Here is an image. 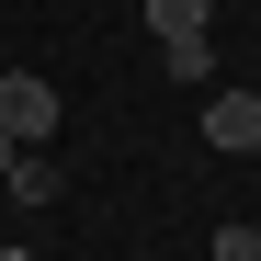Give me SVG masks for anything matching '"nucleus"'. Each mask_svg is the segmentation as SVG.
<instances>
[{
	"mask_svg": "<svg viewBox=\"0 0 261 261\" xmlns=\"http://www.w3.org/2000/svg\"><path fill=\"white\" fill-rule=\"evenodd\" d=\"M0 137L12 148H46L57 137V80L46 68H0Z\"/></svg>",
	"mask_w": 261,
	"mask_h": 261,
	"instance_id": "1",
	"label": "nucleus"
},
{
	"mask_svg": "<svg viewBox=\"0 0 261 261\" xmlns=\"http://www.w3.org/2000/svg\"><path fill=\"white\" fill-rule=\"evenodd\" d=\"M204 148H261V91H216L204 102Z\"/></svg>",
	"mask_w": 261,
	"mask_h": 261,
	"instance_id": "2",
	"label": "nucleus"
},
{
	"mask_svg": "<svg viewBox=\"0 0 261 261\" xmlns=\"http://www.w3.org/2000/svg\"><path fill=\"white\" fill-rule=\"evenodd\" d=\"M204 12H216V0H148V23H159V34H204Z\"/></svg>",
	"mask_w": 261,
	"mask_h": 261,
	"instance_id": "3",
	"label": "nucleus"
},
{
	"mask_svg": "<svg viewBox=\"0 0 261 261\" xmlns=\"http://www.w3.org/2000/svg\"><path fill=\"white\" fill-rule=\"evenodd\" d=\"M159 68L170 80H204V34H159Z\"/></svg>",
	"mask_w": 261,
	"mask_h": 261,
	"instance_id": "4",
	"label": "nucleus"
},
{
	"mask_svg": "<svg viewBox=\"0 0 261 261\" xmlns=\"http://www.w3.org/2000/svg\"><path fill=\"white\" fill-rule=\"evenodd\" d=\"M216 261H261V227H239V216H227V227H216Z\"/></svg>",
	"mask_w": 261,
	"mask_h": 261,
	"instance_id": "5",
	"label": "nucleus"
},
{
	"mask_svg": "<svg viewBox=\"0 0 261 261\" xmlns=\"http://www.w3.org/2000/svg\"><path fill=\"white\" fill-rule=\"evenodd\" d=\"M0 170H12V137H0Z\"/></svg>",
	"mask_w": 261,
	"mask_h": 261,
	"instance_id": "6",
	"label": "nucleus"
},
{
	"mask_svg": "<svg viewBox=\"0 0 261 261\" xmlns=\"http://www.w3.org/2000/svg\"><path fill=\"white\" fill-rule=\"evenodd\" d=\"M250 91H261V80H250Z\"/></svg>",
	"mask_w": 261,
	"mask_h": 261,
	"instance_id": "7",
	"label": "nucleus"
},
{
	"mask_svg": "<svg viewBox=\"0 0 261 261\" xmlns=\"http://www.w3.org/2000/svg\"><path fill=\"white\" fill-rule=\"evenodd\" d=\"M250 159H261V148H250Z\"/></svg>",
	"mask_w": 261,
	"mask_h": 261,
	"instance_id": "8",
	"label": "nucleus"
}]
</instances>
